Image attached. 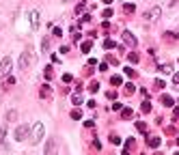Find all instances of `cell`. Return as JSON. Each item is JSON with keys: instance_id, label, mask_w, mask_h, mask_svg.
<instances>
[{"instance_id": "6da1fadb", "label": "cell", "mask_w": 179, "mask_h": 155, "mask_svg": "<svg viewBox=\"0 0 179 155\" xmlns=\"http://www.w3.org/2000/svg\"><path fill=\"white\" fill-rule=\"evenodd\" d=\"M11 69H13V60H11V56H4L2 63H0V78H7Z\"/></svg>"}, {"instance_id": "7a4b0ae2", "label": "cell", "mask_w": 179, "mask_h": 155, "mask_svg": "<svg viewBox=\"0 0 179 155\" xmlns=\"http://www.w3.org/2000/svg\"><path fill=\"white\" fill-rule=\"evenodd\" d=\"M41 138H43V123H37L32 129V145H39Z\"/></svg>"}, {"instance_id": "3957f363", "label": "cell", "mask_w": 179, "mask_h": 155, "mask_svg": "<svg viewBox=\"0 0 179 155\" xmlns=\"http://www.w3.org/2000/svg\"><path fill=\"white\" fill-rule=\"evenodd\" d=\"M32 63V56H30V54L28 52H22V56H20V69H28V65Z\"/></svg>"}, {"instance_id": "277c9868", "label": "cell", "mask_w": 179, "mask_h": 155, "mask_svg": "<svg viewBox=\"0 0 179 155\" xmlns=\"http://www.w3.org/2000/svg\"><path fill=\"white\" fill-rule=\"evenodd\" d=\"M160 15H162V9H160V7H153L151 11H147V15H145V17L151 20V22H158V20H160Z\"/></svg>"}, {"instance_id": "5b68a950", "label": "cell", "mask_w": 179, "mask_h": 155, "mask_svg": "<svg viewBox=\"0 0 179 155\" xmlns=\"http://www.w3.org/2000/svg\"><path fill=\"white\" fill-rule=\"evenodd\" d=\"M26 136H28V125H20L15 129V140H24Z\"/></svg>"}, {"instance_id": "8992f818", "label": "cell", "mask_w": 179, "mask_h": 155, "mask_svg": "<svg viewBox=\"0 0 179 155\" xmlns=\"http://www.w3.org/2000/svg\"><path fill=\"white\" fill-rule=\"evenodd\" d=\"M30 28L32 30L39 28V11H30Z\"/></svg>"}, {"instance_id": "52a82bcc", "label": "cell", "mask_w": 179, "mask_h": 155, "mask_svg": "<svg viewBox=\"0 0 179 155\" xmlns=\"http://www.w3.org/2000/svg\"><path fill=\"white\" fill-rule=\"evenodd\" d=\"M45 155H56V140L54 138H50L45 145Z\"/></svg>"}, {"instance_id": "ba28073f", "label": "cell", "mask_w": 179, "mask_h": 155, "mask_svg": "<svg viewBox=\"0 0 179 155\" xmlns=\"http://www.w3.org/2000/svg\"><path fill=\"white\" fill-rule=\"evenodd\" d=\"M123 41H125V43H127V45H132V47H134V45H136V37H134V35H132V32H127V30H125V32H123Z\"/></svg>"}, {"instance_id": "9c48e42d", "label": "cell", "mask_w": 179, "mask_h": 155, "mask_svg": "<svg viewBox=\"0 0 179 155\" xmlns=\"http://www.w3.org/2000/svg\"><path fill=\"white\" fill-rule=\"evenodd\" d=\"M160 142H162V140H160V138H155V136H153V138H147V145H149L151 149H158Z\"/></svg>"}, {"instance_id": "30bf717a", "label": "cell", "mask_w": 179, "mask_h": 155, "mask_svg": "<svg viewBox=\"0 0 179 155\" xmlns=\"http://www.w3.org/2000/svg\"><path fill=\"white\" fill-rule=\"evenodd\" d=\"M162 103H164L166 108H171V106H173L175 101H173V97H169V95H162Z\"/></svg>"}, {"instance_id": "8fae6325", "label": "cell", "mask_w": 179, "mask_h": 155, "mask_svg": "<svg viewBox=\"0 0 179 155\" xmlns=\"http://www.w3.org/2000/svg\"><path fill=\"white\" fill-rule=\"evenodd\" d=\"M50 95H52V88H50V86L45 84V86L41 88V97H50Z\"/></svg>"}, {"instance_id": "7c38bea8", "label": "cell", "mask_w": 179, "mask_h": 155, "mask_svg": "<svg viewBox=\"0 0 179 155\" xmlns=\"http://www.w3.org/2000/svg\"><path fill=\"white\" fill-rule=\"evenodd\" d=\"M123 11H125V13H134L136 7H134V4H129V2H125V4H123Z\"/></svg>"}, {"instance_id": "4fadbf2b", "label": "cell", "mask_w": 179, "mask_h": 155, "mask_svg": "<svg viewBox=\"0 0 179 155\" xmlns=\"http://www.w3.org/2000/svg\"><path fill=\"white\" fill-rule=\"evenodd\" d=\"M91 47H93V43H91V41H84V43H82V45H80V50H82V52H84V54H86V52H89V50H91Z\"/></svg>"}, {"instance_id": "5bb4252c", "label": "cell", "mask_w": 179, "mask_h": 155, "mask_svg": "<svg viewBox=\"0 0 179 155\" xmlns=\"http://www.w3.org/2000/svg\"><path fill=\"white\" fill-rule=\"evenodd\" d=\"M110 82H112V86H119L123 80H121V75H112V78H110Z\"/></svg>"}, {"instance_id": "9a60e30c", "label": "cell", "mask_w": 179, "mask_h": 155, "mask_svg": "<svg viewBox=\"0 0 179 155\" xmlns=\"http://www.w3.org/2000/svg\"><path fill=\"white\" fill-rule=\"evenodd\" d=\"M4 136H7V127H4V125H0V145L4 142Z\"/></svg>"}, {"instance_id": "2e32d148", "label": "cell", "mask_w": 179, "mask_h": 155, "mask_svg": "<svg viewBox=\"0 0 179 155\" xmlns=\"http://www.w3.org/2000/svg\"><path fill=\"white\" fill-rule=\"evenodd\" d=\"M127 60H129V63H138V54L129 52V54H127Z\"/></svg>"}, {"instance_id": "e0dca14e", "label": "cell", "mask_w": 179, "mask_h": 155, "mask_svg": "<svg viewBox=\"0 0 179 155\" xmlns=\"http://www.w3.org/2000/svg\"><path fill=\"white\" fill-rule=\"evenodd\" d=\"M164 35H166V39H171V41H177V39H179L177 32H164Z\"/></svg>"}, {"instance_id": "ac0fdd59", "label": "cell", "mask_w": 179, "mask_h": 155, "mask_svg": "<svg viewBox=\"0 0 179 155\" xmlns=\"http://www.w3.org/2000/svg\"><path fill=\"white\" fill-rule=\"evenodd\" d=\"M104 47H106V50H112V47H115V41H112V39H106V41H104Z\"/></svg>"}, {"instance_id": "d6986e66", "label": "cell", "mask_w": 179, "mask_h": 155, "mask_svg": "<svg viewBox=\"0 0 179 155\" xmlns=\"http://www.w3.org/2000/svg\"><path fill=\"white\" fill-rule=\"evenodd\" d=\"M121 116H123V119H129V116H132V110H129V108H123V110H121Z\"/></svg>"}, {"instance_id": "ffe728a7", "label": "cell", "mask_w": 179, "mask_h": 155, "mask_svg": "<svg viewBox=\"0 0 179 155\" xmlns=\"http://www.w3.org/2000/svg\"><path fill=\"white\" fill-rule=\"evenodd\" d=\"M13 119H17V112H15V110H9V112H7V121H13Z\"/></svg>"}, {"instance_id": "44dd1931", "label": "cell", "mask_w": 179, "mask_h": 155, "mask_svg": "<svg viewBox=\"0 0 179 155\" xmlns=\"http://www.w3.org/2000/svg\"><path fill=\"white\" fill-rule=\"evenodd\" d=\"M71 101H73V106H80V103H82V97H80V95H73Z\"/></svg>"}, {"instance_id": "7402d4cb", "label": "cell", "mask_w": 179, "mask_h": 155, "mask_svg": "<svg viewBox=\"0 0 179 155\" xmlns=\"http://www.w3.org/2000/svg\"><path fill=\"white\" fill-rule=\"evenodd\" d=\"M110 142H112V145H121V138H119V136H115V134H112V136H110Z\"/></svg>"}, {"instance_id": "603a6c76", "label": "cell", "mask_w": 179, "mask_h": 155, "mask_svg": "<svg viewBox=\"0 0 179 155\" xmlns=\"http://www.w3.org/2000/svg\"><path fill=\"white\" fill-rule=\"evenodd\" d=\"M97 88H99V82H91V86H89V91H91V93H95V91H97Z\"/></svg>"}, {"instance_id": "cb8c5ba5", "label": "cell", "mask_w": 179, "mask_h": 155, "mask_svg": "<svg viewBox=\"0 0 179 155\" xmlns=\"http://www.w3.org/2000/svg\"><path fill=\"white\" fill-rule=\"evenodd\" d=\"M171 65H160V71H164V73H171Z\"/></svg>"}, {"instance_id": "d4e9b609", "label": "cell", "mask_w": 179, "mask_h": 155, "mask_svg": "<svg viewBox=\"0 0 179 155\" xmlns=\"http://www.w3.org/2000/svg\"><path fill=\"white\" fill-rule=\"evenodd\" d=\"M80 116H82V112H80V110H73V112H71V119H76V121H78Z\"/></svg>"}, {"instance_id": "484cf974", "label": "cell", "mask_w": 179, "mask_h": 155, "mask_svg": "<svg viewBox=\"0 0 179 155\" xmlns=\"http://www.w3.org/2000/svg\"><path fill=\"white\" fill-rule=\"evenodd\" d=\"M151 110V103L149 101H143V112H149Z\"/></svg>"}, {"instance_id": "4316f807", "label": "cell", "mask_w": 179, "mask_h": 155, "mask_svg": "<svg viewBox=\"0 0 179 155\" xmlns=\"http://www.w3.org/2000/svg\"><path fill=\"white\" fill-rule=\"evenodd\" d=\"M52 75H54V73H52V67H45V78H48V80H50Z\"/></svg>"}, {"instance_id": "83f0119b", "label": "cell", "mask_w": 179, "mask_h": 155, "mask_svg": "<svg viewBox=\"0 0 179 155\" xmlns=\"http://www.w3.org/2000/svg\"><path fill=\"white\" fill-rule=\"evenodd\" d=\"M125 73H127V75H129V78H134V75H136V71H134V69H132V67H129V69H125Z\"/></svg>"}, {"instance_id": "f1b7e54d", "label": "cell", "mask_w": 179, "mask_h": 155, "mask_svg": "<svg viewBox=\"0 0 179 155\" xmlns=\"http://www.w3.org/2000/svg\"><path fill=\"white\" fill-rule=\"evenodd\" d=\"M13 84H15V78H13V75H11V78H9V80H7V88H9V86H13Z\"/></svg>"}, {"instance_id": "f546056e", "label": "cell", "mask_w": 179, "mask_h": 155, "mask_svg": "<svg viewBox=\"0 0 179 155\" xmlns=\"http://www.w3.org/2000/svg\"><path fill=\"white\" fill-rule=\"evenodd\" d=\"M125 93H127V95H129V93H134V86H132V84H127V86H125Z\"/></svg>"}, {"instance_id": "4dcf8cb0", "label": "cell", "mask_w": 179, "mask_h": 155, "mask_svg": "<svg viewBox=\"0 0 179 155\" xmlns=\"http://www.w3.org/2000/svg\"><path fill=\"white\" fill-rule=\"evenodd\" d=\"M177 103H179V101H177ZM173 116H175V119H177V116H179V106L175 108V112H173Z\"/></svg>"}, {"instance_id": "1f68e13d", "label": "cell", "mask_w": 179, "mask_h": 155, "mask_svg": "<svg viewBox=\"0 0 179 155\" xmlns=\"http://www.w3.org/2000/svg\"><path fill=\"white\" fill-rule=\"evenodd\" d=\"M173 80H175V84H179V73H175V75H173Z\"/></svg>"}, {"instance_id": "d6a6232c", "label": "cell", "mask_w": 179, "mask_h": 155, "mask_svg": "<svg viewBox=\"0 0 179 155\" xmlns=\"http://www.w3.org/2000/svg\"><path fill=\"white\" fill-rule=\"evenodd\" d=\"M101 2H106V4H110V2H112V0H101Z\"/></svg>"}, {"instance_id": "836d02e7", "label": "cell", "mask_w": 179, "mask_h": 155, "mask_svg": "<svg viewBox=\"0 0 179 155\" xmlns=\"http://www.w3.org/2000/svg\"><path fill=\"white\" fill-rule=\"evenodd\" d=\"M177 145H179V136H177Z\"/></svg>"}, {"instance_id": "e575fe53", "label": "cell", "mask_w": 179, "mask_h": 155, "mask_svg": "<svg viewBox=\"0 0 179 155\" xmlns=\"http://www.w3.org/2000/svg\"><path fill=\"white\" fill-rule=\"evenodd\" d=\"M175 155H179V151H177V153H175Z\"/></svg>"}]
</instances>
